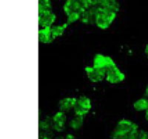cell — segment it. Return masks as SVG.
Listing matches in <instances>:
<instances>
[{
    "mask_svg": "<svg viewBox=\"0 0 148 139\" xmlns=\"http://www.w3.org/2000/svg\"><path fill=\"white\" fill-rule=\"evenodd\" d=\"M91 102L89 98L81 96L77 99L76 104L74 107V112L76 116H84L91 109Z\"/></svg>",
    "mask_w": 148,
    "mask_h": 139,
    "instance_id": "2",
    "label": "cell"
},
{
    "mask_svg": "<svg viewBox=\"0 0 148 139\" xmlns=\"http://www.w3.org/2000/svg\"><path fill=\"white\" fill-rule=\"evenodd\" d=\"M145 118L148 121V110L146 111V114H145Z\"/></svg>",
    "mask_w": 148,
    "mask_h": 139,
    "instance_id": "21",
    "label": "cell"
},
{
    "mask_svg": "<svg viewBox=\"0 0 148 139\" xmlns=\"http://www.w3.org/2000/svg\"><path fill=\"white\" fill-rule=\"evenodd\" d=\"M41 139H51V138L48 135H41Z\"/></svg>",
    "mask_w": 148,
    "mask_h": 139,
    "instance_id": "19",
    "label": "cell"
},
{
    "mask_svg": "<svg viewBox=\"0 0 148 139\" xmlns=\"http://www.w3.org/2000/svg\"><path fill=\"white\" fill-rule=\"evenodd\" d=\"M38 8H39V14H42V13L47 11H51V9H52L51 2L49 0L39 1Z\"/></svg>",
    "mask_w": 148,
    "mask_h": 139,
    "instance_id": "15",
    "label": "cell"
},
{
    "mask_svg": "<svg viewBox=\"0 0 148 139\" xmlns=\"http://www.w3.org/2000/svg\"><path fill=\"white\" fill-rule=\"evenodd\" d=\"M133 107L136 111H147L148 110V100L145 99H141L135 101Z\"/></svg>",
    "mask_w": 148,
    "mask_h": 139,
    "instance_id": "14",
    "label": "cell"
},
{
    "mask_svg": "<svg viewBox=\"0 0 148 139\" xmlns=\"http://www.w3.org/2000/svg\"><path fill=\"white\" fill-rule=\"evenodd\" d=\"M66 138L67 139H76L73 136H72V135H71V134L67 135V136H66Z\"/></svg>",
    "mask_w": 148,
    "mask_h": 139,
    "instance_id": "20",
    "label": "cell"
},
{
    "mask_svg": "<svg viewBox=\"0 0 148 139\" xmlns=\"http://www.w3.org/2000/svg\"><path fill=\"white\" fill-rule=\"evenodd\" d=\"M51 34V27L42 28L39 30V41L42 43L49 44L53 41Z\"/></svg>",
    "mask_w": 148,
    "mask_h": 139,
    "instance_id": "12",
    "label": "cell"
},
{
    "mask_svg": "<svg viewBox=\"0 0 148 139\" xmlns=\"http://www.w3.org/2000/svg\"><path fill=\"white\" fill-rule=\"evenodd\" d=\"M125 79V75L116 65L110 67L107 70L106 80L111 84H118L123 81Z\"/></svg>",
    "mask_w": 148,
    "mask_h": 139,
    "instance_id": "4",
    "label": "cell"
},
{
    "mask_svg": "<svg viewBox=\"0 0 148 139\" xmlns=\"http://www.w3.org/2000/svg\"><path fill=\"white\" fill-rule=\"evenodd\" d=\"M145 53L147 54V57H148V45H147L146 47H145Z\"/></svg>",
    "mask_w": 148,
    "mask_h": 139,
    "instance_id": "22",
    "label": "cell"
},
{
    "mask_svg": "<svg viewBox=\"0 0 148 139\" xmlns=\"http://www.w3.org/2000/svg\"><path fill=\"white\" fill-rule=\"evenodd\" d=\"M63 9H64V13L67 14V16L70 15L73 13H76V12H78L80 14H82L85 11L81 8L79 1H76V0H68V1H67L63 6Z\"/></svg>",
    "mask_w": 148,
    "mask_h": 139,
    "instance_id": "8",
    "label": "cell"
},
{
    "mask_svg": "<svg viewBox=\"0 0 148 139\" xmlns=\"http://www.w3.org/2000/svg\"><path fill=\"white\" fill-rule=\"evenodd\" d=\"M85 71L88 79L92 82H99L104 80V79L106 77L107 70L102 68H99V67H86Z\"/></svg>",
    "mask_w": 148,
    "mask_h": 139,
    "instance_id": "3",
    "label": "cell"
},
{
    "mask_svg": "<svg viewBox=\"0 0 148 139\" xmlns=\"http://www.w3.org/2000/svg\"><path fill=\"white\" fill-rule=\"evenodd\" d=\"M53 129L57 132H62L64 129V125L66 122V116L64 112H58L53 117Z\"/></svg>",
    "mask_w": 148,
    "mask_h": 139,
    "instance_id": "9",
    "label": "cell"
},
{
    "mask_svg": "<svg viewBox=\"0 0 148 139\" xmlns=\"http://www.w3.org/2000/svg\"><path fill=\"white\" fill-rule=\"evenodd\" d=\"M55 14L52 11H47L42 14H39V25L43 28L51 27L56 20Z\"/></svg>",
    "mask_w": 148,
    "mask_h": 139,
    "instance_id": "7",
    "label": "cell"
},
{
    "mask_svg": "<svg viewBox=\"0 0 148 139\" xmlns=\"http://www.w3.org/2000/svg\"><path fill=\"white\" fill-rule=\"evenodd\" d=\"M55 139H67V138H62V137H58Z\"/></svg>",
    "mask_w": 148,
    "mask_h": 139,
    "instance_id": "24",
    "label": "cell"
},
{
    "mask_svg": "<svg viewBox=\"0 0 148 139\" xmlns=\"http://www.w3.org/2000/svg\"><path fill=\"white\" fill-rule=\"evenodd\" d=\"M139 139H148V132L145 130H140Z\"/></svg>",
    "mask_w": 148,
    "mask_h": 139,
    "instance_id": "18",
    "label": "cell"
},
{
    "mask_svg": "<svg viewBox=\"0 0 148 139\" xmlns=\"http://www.w3.org/2000/svg\"><path fill=\"white\" fill-rule=\"evenodd\" d=\"M138 126L136 124L128 120H121L116 125L113 131L120 133H130L135 129H138Z\"/></svg>",
    "mask_w": 148,
    "mask_h": 139,
    "instance_id": "6",
    "label": "cell"
},
{
    "mask_svg": "<svg viewBox=\"0 0 148 139\" xmlns=\"http://www.w3.org/2000/svg\"><path fill=\"white\" fill-rule=\"evenodd\" d=\"M116 65L114 61L110 56L104 55L101 54H96L93 59V67H99L108 70V68Z\"/></svg>",
    "mask_w": 148,
    "mask_h": 139,
    "instance_id": "5",
    "label": "cell"
},
{
    "mask_svg": "<svg viewBox=\"0 0 148 139\" xmlns=\"http://www.w3.org/2000/svg\"><path fill=\"white\" fill-rule=\"evenodd\" d=\"M116 17V13H110V12L100 10L96 15L95 24L97 25L99 28L105 30L110 26Z\"/></svg>",
    "mask_w": 148,
    "mask_h": 139,
    "instance_id": "1",
    "label": "cell"
},
{
    "mask_svg": "<svg viewBox=\"0 0 148 139\" xmlns=\"http://www.w3.org/2000/svg\"><path fill=\"white\" fill-rule=\"evenodd\" d=\"M76 101L77 99L76 98H64L59 101V109L62 112H69L71 109L74 108Z\"/></svg>",
    "mask_w": 148,
    "mask_h": 139,
    "instance_id": "10",
    "label": "cell"
},
{
    "mask_svg": "<svg viewBox=\"0 0 148 139\" xmlns=\"http://www.w3.org/2000/svg\"><path fill=\"white\" fill-rule=\"evenodd\" d=\"M67 26H68V25L65 23L62 25H57V26L51 27V34H52L53 39H55L56 37H59L62 35L64 32V30L67 28Z\"/></svg>",
    "mask_w": 148,
    "mask_h": 139,
    "instance_id": "13",
    "label": "cell"
},
{
    "mask_svg": "<svg viewBox=\"0 0 148 139\" xmlns=\"http://www.w3.org/2000/svg\"><path fill=\"white\" fill-rule=\"evenodd\" d=\"M110 139H139V131L138 129H135L130 133H120L113 131Z\"/></svg>",
    "mask_w": 148,
    "mask_h": 139,
    "instance_id": "11",
    "label": "cell"
},
{
    "mask_svg": "<svg viewBox=\"0 0 148 139\" xmlns=\"http://www.w3.org/2000/svg\"><path fill=\"white\" fill-rule=\"evenodd\" d=\"M145 93H146V96H147V97H148V85L147 86L146 90H145Z\"/></svg>",
    "mask_w": 148,
    "mask_h": 139,
    "instance_id": "23",
    "label": "cell"
},
{
    "mask_svg": "<svg viewBox=\"0 0 148 139\" xmlns=\"http://www.w3.org/2000/svg\"><path fill=\"white\" fill-rule=\"evenodd\" d=\"M84 116H76L70 122V127L73 129H79L82 127Z\"/></svg>",
    "mask_w": 148,
    "mask_h": 139,
    "instance_id": "16",
    "label": "cell"
},
{
    "mask_svg": "<svg viewBox=\"0 0 148 139\" xmlns=\"http://www.w3.org/2000/svg\"><path fill=\"white\" fill-rule=\"evenodd\" d=\"M80 17H81V14L76 12V13H73V14H70L67 16V24L68 25L71 24L73 23V22H76L78 20H80Z\"/></svg>",
    "mask_w": 148,
    "mask_h": 139,
    "instance_id": "17",
    "label": "cell"
}]
</instances>
